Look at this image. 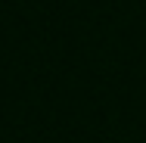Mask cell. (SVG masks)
Wrapping results in <instances>:
<instances>
[]
</instances>
